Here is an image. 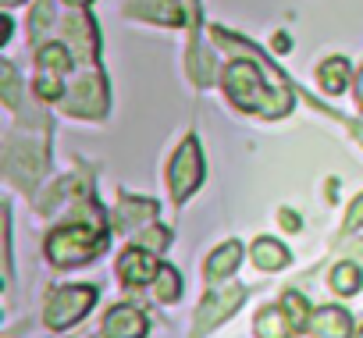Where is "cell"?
Returning <instances> with one entry per match:
<instances>
[{
	"label": "cell",
	"mask_w": 363,
	"mask_h": 338,
	"mask_svg": "<svg viewBox=\"0 0 363 338\" xmlns=\"http://www.w3.org/2000/svg\"><path fill=\"white\" fill-rule=\"evenodd\" d=\"M356 93H359V103H363V72H359V79H356Z\"/></svg>",
	"instance_id": "29"
},
{
	"label": "cell",
	"mask_w": 363,
	"mask_h": 338,
	"mask_svg": "<svg viewBox=\"0 0 363 338\" xmlns=\"http://www.w3.org/2000/svg\"><path fill=\"white\" fill-rule=\"evenodd\" d=\"M157 218V203H143V200H121V207H118V225L121 228H128V232H139L146 221H153Z\"/></svg>",
	"instance_id": "13"
},
{
	"label": "cell",
	"mask_w": 363,
	"mask_h": 338,
	"mask_svg": "<svg viewBox=\"0 0 363 338\" xmlns=\"http://www.w3.org/2000/svg\"><path fill=\"white\" fill-rule=\"evenodd\" d=\"M289 331H296V327H292L285 306H281V310L271 306V310H264V313L257 317V338H289Z\"/></svg>",
	"instance_id": "17"
},
{
	"label": "cell",
	"mask_w": 363,
	"mask_h": 338,
	"mask_svg": "<svg viewBox=\"0 0 363 338\" xmlns=\"http://www.w3.org/2000/svg\"><path fill=\"white\" fill-rule=\"evenodd\" d=\"M128 15L146 18V22H160V26L186 22V11L178 8V0H128Z\"/></svg>",
	"instance_id": "11"
},
{
	"label": "cell",
	"mask_w": 363,
	"mask_h": 338,
	"mask_svg": "<svg viewBox=\"0 0 363 338\" xmlns=\"http://www.w3.org/2000/svg\"><path fill=\"white\" fill-rule=\"evenodd\" d=\"M289 47H292V40H289L285 33H278V40H274V50H278V54H285Z\"/></svg>",
	"instance_id": "27"
},
{
	"label": "cell",
	"mask_w": 363,
	"mask_h": 338,
	"mask_svg": "<svg viewBox=\"0 0 363 338\" xmlns=\"http://www.w3.org/2000/svg\"><path fill=\"white\" fill-rule=\"evenodd\" d=\"M356 338H363V331H359V334H356Z\"/></svg>",
	"instance_id": "32"
},
{
	"label": "cell",
	"mask_w": 363,
	"mask_h": 338,
	"mask_svg": "<svg viewBox=\"0 0 363 338\" xmlns=\"http://www.w3.org/2000/svg\"><path fill=\"white\" fill-rule=\"evenodd\" d=\"M239 257H242V246L232 239V242H225L211 260H207V281H218V278H228L235 267H239Z\"/></svg>",
	"instance_id": "15"
},
{
	"label": "cell",
	"mask_w": 363,
	"mask_h": 338,
	"mask_svg": "<svg viewBox=\"0 0 363 338\" xmlns=\"http://www.w3.org/2000/svg\"><path fill=\"white\" fill-rule=\"evenodd\" d=\"M61 107L79 118H104L107 114V82H104L100 68H82V75L72 82V89H65Z\"/></svg>",
	"instance_id": "4"
},
{
	"label": "cell",
	"mask_w": 363,
	"mask_h": 338,
	"mask_svg": "<svg viewBox=\"0 0 363 338\" xmlns=\"http://www.w3.org/2000/svg\"><path fill=\"white\" fill-rule=\"evenodd\" d=\"M317 79H320L324 93H345V86H349V61L345 57H328L320 64Z\"/></svg>",
	"instance_id": "18"
},
{
	"label": "cell",
	"mask_w": 363,
	"mask_h": 338,
	"mask_svg": "<svg viewBox=\"0 0 363 338\" xmlns=\"http://www.w3.org/2000/svg\"><path fill=\"white\" fill-rule=\"evenodd\" d=\"M178 292H182V278H178V271H174V267H160L153 295H157L160 303H174V299H178Z\"/></svg>",
	"instance_id": "22"
},
{
	"label": "cell",
	"mask_w": 363,
	"mask_h": 338,
	"mask_svg": "<svg viewBox=\"0 0 363 338\" xmlns=\"http://www.w3.org/2000/svg\"><path fill=\"white\" fill-rule=\"evenodd\" d=\"M96 303V288L93 285H68V288H57L50 299H47V310H43V320L47 327L61 331V327H72L79 317H86Z\"/></svg>",
	"instance_id": "6"
},
{
	"label": "cell",
	"mask_w": 363,
	"mask_h": 338,
	"mask_svg": "<svg viewBox=\"0 0 363 338\" xmlns=\"http://www.w3.org/2000/svg\"><path fill=\"white\" fill-rule=\"evenodd\" d=\"M50 22H54V4H50V0H40V4L33 8V22H29L33 40H43V33H47Z\"/></svg>",
	"instance_id": "24"
},
{
	"label": "cell",
	"mask_w": 363,
	"mask_h": 338,
	"mask_svg": "<svg viewBox=\"0 0 363 338\" xmlns=\"http://www.w3.org/2000/svg\"><path fill=\"white\" fill-rule=\"evenodd\" d=\"M0 4H4V8H15V4H18V0H0Z\"/></svg>",
	"instance_id": "31"
},
{
	"label": "cell",
	"mask_w": 363,
	"mask_h": 338,
	"mask_svg": "<svg viewBox=\"0 0 363 338\" xmlns=\"http://www.w3.org/2000/svg\"><path fill=\"white\" fill-rule=\"evenodd\" d=\"M331 288L338 295H356L359 292V267L356 264H338L331 271Z\"/></svg>",
	"instance_id": "19"
},
{
	"label": "cell",
	"mask_w": 363,
	"mask_h": 338,
	"mask_svg": "<svg viewBox=\"0 0 363 338\" xmlns=\"http://www.w3.org/2000/svg\"><path fill=\"white\" fill-rule=\"evenodd\" d=\"M246 303V288L242 285H225V288H214L203 295V303L196 306V324H193V338H203L211 334L221 320H228L239 306Z\"/></svg>",
	"instance_id": "7"
},
{
	"label": "cell",
	"mask_w": 363,
	"mask_h": 338,
	"mask_svg": "<svg viewBox=\"0 0 363 338\" xmlns=\"http://www.w3.org/2000/svg\"><path fill=\"white\" fill-rule=\"evenodd\" d=\"M43 167H47V146L40 139L29 135H8L4 142V175L18 186V189H33L43 179Z\"/></svg>",
	"instance_id": "3"
},
{
	"label": "cell",
	"mask_w": 363,
	"mask_h": 338,
	"mask_svg": "<svg viewBox=\"0 0 363 338\" xmlns=\"http://www.w3.org/2000/svg\"><path fill=\"white\" fill-rule=\"evenodd\" d=\"M135 246H143V249H150V253H160V249H167V242H171V232H164V228H139L135 235Z\"/></svg>",
	"instance_id": "23"
},
{
	"label": "cell",
	"mask_w": 363,
	"mask_h": 338,
	"mask_svg": "<svg viewBox=\"0 0 363 338\" xmlns=\"http://www.w3.org/2000/svg\"><path fill=\"white\" fill-rule=\"evenodd\" d=\"M8 33H11V18L0 22V40H8Z\"/></svg>",
	"instance_id": "28"
},
{
	"label": "cell",
	"mask_w": 363,
	"mask_h": 338,
	"mask_svg": "<svg viewBox=\"0 0 363 338\" xmlns=\"http://www.w3.org/2000/svg\"><path fill=\"white\" fill-rule=\"evenodd\" d=\"M356 228H363V196H356V203H352L349 214H345V235L356 232Z\"/></svg>",
	"instance_id": "25"
},
{
	"label": "cell",
	"mask_w": 363,
	"mask_h": 338,
	"mask_svg": "<svg viewBox=\"0 0 363 338\" xmlns=\"http://www.w3.org/2000/svg\"><path fill=\"white\" fill-rule=\"evenodd\" d=\"M225 93L232 96L235 107L257 111V114L267 118V121L289 114V107H292V93H289V89H278V86H274V89H264L260 72H257V64H250V61H232V64H228V72H225Z\"/></svg>",
	"instance_id": "1"
},
{
	"label": "cell",
	"mask_w": 363,
	"mask_h": 338,
	"mask_svg": "<svg viewBox=\"0 0 363 338\" xmlns=\"http://www.w3.org/2000/svg\"><path fill=\"white\" fill-rule=\"evenodd\" d=\"M310 331L317 338H349L352 334V317L338 306H324L310 317Z\"/></svg>",
	"instance_id": "12"
},
{
	"label": "cell",
	"mask_w": 363,
	"mask_h": 338,
	"mask_svg": "<svg viewBox=\"0 0 363 338\" xmlns=\"http://www.w3.org/2000/svg\"><path fill=\"white\" fill-rule=\"evenodd\" d=\"M65 4H72V8H86L89 0H65Z\"/></svg>",
	"instance_id": "30"
},
{
	"label": "cell",
	"mask_w": 363,
	"mask_h": 338,
	"mask_svg": "<svg viewBox=\"0 0 363 338\" xmlns=\"http://www.w3.org/2000/svg\"><path fill=\"white\" fill-rule=\"evenodd\" d=\"M0 86H4L8 107H22V86H18V72H15L11 61H0Z\"/></svg>",
	"instance_id": "21"
},
{
	"label": "cell",
	"mask_w": 363,
	"mask_h": 338,
	"mask_svg": "<svg viewBox=\"0 0 363 338\" xmlns=\"http://www.w3.org/2000/svg\"><path fill=\"white\" fill-rule=\"evenodd\" d=\"M100 249H104V228H96L93 221H89V225L57 228V232H50V239H47V257H50L54 267L89 264Z\"/></svg>",
	"instance_id": "2"
},
{
	"label": "cell",
	"mask_w": 363,
	"mask_h": 338,
	"mask_svg": "<svg viewBox=\"0 0 363 338\" xmlns=\"http://www.w3.org/2000/svg\"><path fill=\"white\" fill-rule=\"evenodd\" d=\"M278 221H281V225H285V228H292V232H296V228H299V218H296V214H292V210H281V214H278Z\"/></svg>",
	"instance_id": "26"
},
{
	"label": "cell",
	"mask_w": 363,
	"mask_h": 338,
	"mask_svg": "<svg viewBox=\"0 0 363 338\" xmlns=\"http://www.w3.org/2000/svg\"><path fill=\"white\" fill-rule=\"evenodd\" d=\"M40 72H36V93L43 100H57L65 96V75L75 68L68 50L61 43H50V47H40Z\"/></svg>",
	"instance_id": "8"
},
{
	"label": "cell",
	"mask_w": 363,
	"mask_h": 338,
	"mask_svg": "<svg viewBox=\"0 0 363 338\" xmlns=\"http://www.w3.org/2000/svg\"><path fill=\"white\" fill-rule=\"evenodd\" d=\"M146 327L150 324L135 306H114L104 320V338H143Z\"/></svg>",
	"instance_id": "10"
},
{
	"label": "cell",
	"mask_w": 363,
	"mask_h": 338,
	"mask_svg": "<svg viewBox=\"0 0 363 338\" xmlns=\"http://www.w3.org/2000/svg\"><path fill=\"white\" fill-rule=\"evenodd\" d=\"M281 306H285V313H289V320H292V327L296 331H303V327H310V306H306V299L299 295V292H285V299H281Z\"/></svg>",
	"instance_id": "20"
},
{
	"label": "cell",
	"mask_w": 363,
	"mask_h": 338,
	"mask_svg": "<svg viewBox=\"0 0 363 338\" xmlns=\"http://www.w3.org/2000/svg\"><path fill=\"white\" fill-rule=\"evenodd\" d=\"M189 75L196 86H211L214 82V57L211 50L200 43V33L193 36V47H189Z\"/></svg>",
	"instance_id": "14"
},
{
	"label": "cell",
	"mask_w": 363,
	"mask_h": 338,
	"mask_svg": "<svg viewBox=\"0 0 363 338\" xmlns=\"http://www.w3.org/2000/svg\"><path fill=\"white\" fill-rule=\"evenodd\" d=\"M253 260H257V267H264V271H278V267L289 264V249H285L278 239H257V242H253Z\"/></svg>",
	"instance_id": "16"
},
{
	"label": "cell",
	"mask_w": 363,
	"mask_h": 338,
	"mask_svg": "<svg viewBox=\"0 0 363 338\" xmlns=\"http://www.w3.org/2000/svg\"><path fill=\"white\" fill-rule=\"evenodd\" d=\"M203 182V153H200V142L196 139H186L182 150L171 157V167H167V186H171V200L174 203H186L193 189H200Z\"/></svg>",
	"instance_id": "5"
},
{
	"label": "cell",
	"mask_w": 363,
	"mask_h": 338,
	"mask_svg": "<svg viewBox=\"0 0 363 338\" xmlns=\"http://www.w3.org/2000/svg\"><path fill=\"white\" fill-rule=\"evenodd\" d=\"M118 274H121L125 285H146V281H153V278L160 274V264H157V257H153L150 249L132 246V249L121 253V260H118Z\"/></svg>",
	"instance_id": "9"
}]
</instances>
